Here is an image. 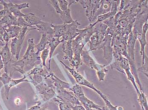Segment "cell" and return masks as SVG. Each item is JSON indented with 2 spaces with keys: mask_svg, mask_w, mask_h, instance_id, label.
I'll return each mask as SVG.
<instances>
[{
  "mask_svg": "<svg viewBox=\"0 0 148 110\" xmlns=\"http://www.w3.org/2000/svg\"><path fill=\"white\" fill-rule=\"evenodd\" d=\"M36 94L37 101L39 97L40 100L36 103L42 105L48 103L52 99L56 96V88L51 79L50 77L45 78L43 81L39 84L34 85Z\"/></svg>",
  "mask_w": 148,
  "mask_h": 110,
  "instance_id": "cell-1",
  "label": "cell"
},
{
  "mask_svg": "<svg viewBox=\"0 0 148 110\" xmlns=\"http://www.w3.org/2000/svg\"><path fill=\"white\" fill-rule=\"evenodd\" d=\"M136 39L134 37L132 32L129 35L127 43V53L128 57L127 58L128 60L130 66L131 72L135 77L136 82L138 84L139 87L140 91H143V88L142 84L139 78L138 73L136 65V59H135V46H136Z\"/></svg>",
  "mask_w": 148,
  "mask_h": 110,
  "instance_id": "cell-2",
  "label": "cell"
},
{
  "mask_svg": "<svg viewBox=\"0 0 148 110\" xmlns=\"http://www.w3.org/2000/svg\"><path fill=\"white\" fill-rule=\"evenodd\" d=\"M32 30H35V29L34 28L23 27L21 32L17 37L12 39L10 51L13 57L15 56L16 61H18L19 59L20 53L25 36L28 32Z\"/></svg>",
  "mask_w": 148,
  "mask_h": 110,
  "instance_id": "cell-3",
  "label": "cell"
},
{
  "mask_svg": "<svg viewBox=\"0 0 148 110\" xmlns=\"http://www.w3.org/2000/svg\"><path fill=\"white\" fill-rule=\"evenodd\" d=\"M102 0H79V3L85 9L86 15L90 24L94 21L95 14L99 9L102 3Z\"/></svg>",
  "mask_w": 148,
  "mask_h": 110,
  "instance_id": "cell-4",
  "label": "cell"
},
{
  "mask_svg": "<svg viewBox=\"0 0 148 110\" xmlns=\"http://www.w3.org/2000/svg\"><path fill=\"white\" fill-rule=\"evenodd\" d=\"M59 62L61 63V64H62L65 68L69 72L70 74L74 77L77 84L82 85V86H85L86 87L92 89V90L96 92L99 95L103 93V92H101L98 89L96 88L93 83L86 80L85 78V77L82 76L80 73L77 72L76 70H75L73 68L69 67V66L66 65L62 61H59Z\"/></svg>",
  "mask_w": 148,
  "mask_h": 110,
  "instance_id": "cell-5",
  "label": "cell"
},
{
  "mask_svg": "<svg viewBox=\"0 0 148 110\" xmlns=\"http://www.w3.org/2000/svg\"><path fill=\"white\" fill-rule=\"evenodd\" d=\"M56 97L61 101L71 105H81L76 96L69 90L56 88Z\"/></svg>",
  "mask_w": 148,
  "mask_h": 110,
  "instance_id": "cell-6",
  "label": "cell"
},
{
  "mask_svg": "<svg viewBox=\"0 0 148 110\" xmlns=\"http://www.w3.org/2000/svg\"><path fill=\"white\" fill-rule=\"evenodd\" d=\"M112 38L110 34H106L98 49L103 50V58L109 64L111 63L113 60V48L111 45Z\"/></svg>",
  "mask_w": 148,
  "mask_h": 110,
  "instance_id": "cell-7",
  "label": "cell"
},
{
  "mask_svg": "<svg viewBox=\"0 0 148 110\" xmlns=\"http://www.w3.org/2000/svg\"><path fill=\"white\" fill-rule=\"evenodd\" d=\"M0 4L3 6V8L8 9L12 14L17 18L23 17L25 14L23 13L21 10L30 7L28 3H24L20 4H14L11 1L7 3L4 1H0Z\"/></svg>",
  "mask_w": 148,
  "mask_h": 110,
  "instance_id": "cell-8",
  "label": "cell"
},
{
  "mask_svg": "<svg viewBox=\"0 0 148 110\" xmlns=\"http://www.w3.org/2000/svg\"><path fill=\"white\" fill-rule=\"evenodd\" d=\"M95 32L91 36L88 42L90 45L88 51L89 52L98 49L105 36L106 35L107 31L105 30L95 28Z\"/></svg>",
  "mask_w": 148,
  "mask_h": 110,
  "instance_id": "cell-9",
  "label": "cell"
},
{
  "mask_svg": "<svg viewBox=\"0 0 148 110\" xmlns=\"http://www.w3.org/2000/svg\"><path fill=\"white\" fill-rule=\"evenodd\" d=\"M81 58L83 63L85 64L91 70H95L96 71L106 66L97 63L90 55L88 51L83 50L81 53Z\"/></svg>",
  "mask_w": 148,
  "mask_h": 110,
  "instance_id": "cell-10",
  "label": "cell"
},
{
  "mask_svg": "<svg viewBox=\"0 0 148 110\" xmlns=\"http://www.w3.org/2000/svg\"><path fill=\"white\" fill-rule=\"evenodd\" d=\"M80 25V23L75 20H74L71 23L67 24L66 33L61 38L62 42L63 41L73 40L75 39L78 35L77 30L78 27Z\"/></svg>",
  "mask_w": 148,
  "mask_h": 110,
  "instance_id": "cell-11",
  "label": "cell"
},
{
  "mask_svg": "<svg viewBox=\"0 0 148 110\" xmlns=\"http://www.w3.org/2000/svg\"><path fill=\"white\" fill-rule=\"evenodd\" d=\"M52 72L51 70L43 67L41 63L40 65H35L30 72H26L25 75L27 77L30 75H39L44 78H47L50 77Z\"/></svg>",
  "mask_w": 148,
  "mask_h": 110,
  "instance_id": "cell-12",
  "label": "cell"
},
{
  "mask_svg": "<svg viewBox=\"0 0 148 110\" xmlns=\"http://www.w3.org/2000/svg\"><path fill=\"white\" fill-rule=\"evenodd\" d=\"M0 55L4 64L5 72L8 73V66L12 61L13 58L10 50L8 46V43H6V45L2 48L0 51Z\"/></svg>",
  "mask_w": 148,
  "mask_h": 110,
  "instance_id": "cell-13",
  "label": "cell"
},
{
  "mask_svg": "<svg viewBox=\"0 0 148 110\" xmlns=\"http://www.w3.org/2000/svg\"><path fill=\"white\" fill-rule=\"evenodd\" d=\"M148 29V21H147L143 26L142 38L138 40L140 46V54L142 58V65L144 63L145 58L147 56L145 53V49L148 43L146 40V34L147 32Z\"/></svg>",
  "mask_w": 148,
  "mask_h": 110,
  "instance_id": "cell-14",
  "label": "cell"
},
{
  "mask_svg": "<svg viewBox=\"0 0 148 110\" xmlns=\"http://www.w3.org/2000/svg\"><path fill=\"white\" fill-rule=\"evenodd\" d=\"M51 24L44 21L41 24L33 27L36 30L39 31V33L46 34L50 38H52L53 37V30L51 27Z\"/></svg>",
  "mask_w": 148,
  "mask_h": 110,
  "instance_id": "cell-15",
  "label": "cell"
},
{
  "mask_svg": "<svg viewBox=\"0 0 148 110\" xmlns=\"http://www.w3.org/2000/svg\"><path fill=\"white\" fill-rule=\"evenodd\" d=\"M23 77L20 79H12L10 82L6 85H4V95L5 98L8 100L9 98V93L11 88L16 86L17 84L23 82H30L27 77L25 75H23Z\"/></svg>",
  "mask_w": 148,
  "mask_h": 110,
  "instance_id": "cell-16",
  "label": "cell"
},
{
  "mask_svg": "<svg viewBox=\"0 0 148 110\" xmlns=\"http://www.w3.org/2000/svg\"><path fill=\"white\" fill-rule=\"evenodd\" d=\"M49 77L51 79L54 86L56 89L69 90L72 86L69 83L64 81L58 78L53 72L51 73Z\"/></svg>",
  "mask_w": 148,
  "mask_h": 110,
  "instance_id": "cell-17",
  "label": "cell"
},
{
  "mask_svg": "<svg viewBox=\"0 0 148 110\" xmlns=\"http://www.w3.org/2000/svg\"><path fill=\"white\" fill-rule=\"evenodd\" d=\"M72 40L63 41L62 43V48L64 55L63 59L68 60L69 62L73 59V49L72 45Z\"/></svg>",
  "mask_w": 148,
  "mask_h": 110,
  "instance_id": "cell-18",
  "label": "cell"
},
{
  "mask_svg": "<svg viewBox=\"0 0 148 110\" xmlns=\"http://www.w3.org/2000/svg\"><path fill=\"white\" fill-rule=\"evenodd\" d=\"M112 0H104L102 1V3L100 7L97 10L95 14L94 21L95 20H96L97 17L98 16L107 13L110 11L111 5H112Z\"/></svg>",
  "mask_w": 148,
  "mask_h": 110,
  "instance_id": "cell-19",
  "label": "cell"
},
{
  "mask_svg": "<svg viewBox=\"0 0 148 110\" xmlns=\"http://www.w3.org/2000/svg\"><path fill=\"white\" fill-rule=\"evenodd\" d=\"M62 43V41L61 40V38H56V37H53L49 40L48 45L49 48H50V52H49V66L48 68L50 70H51V61L53 54L55 51L56 49L57 48L60 43Z\"/></svg>",
  "mask_w": 148,
  "mask_h": 110,
  "instance_id": "cell-20",
  "label": "cell"
},
{
  "mask_svg": "<svg viewBox=\"0 0 148 110\" xmlns=\"http://www.w3.org/2000/svg\"><path fill=\"white\" fill-rule=\"evenodd\" d=\"M51 27L53 30V37L61 38L66 33L67 24L63 23L62 24L55 25L51 24Z\"/></svg>",
  "mask_w": 148,
  "mask_h": 110,
  "instance_id": "cell-21",
  "label": "cell"
},
{
  "mask_svg": "<svg viewBox=\"0 0 148 110\" xmlns=\"http://www.w3.org/2000/svg\"><path fill=\"white\" fill-rule=\"evenodd\" d=\"M23 18L29 25L32 26H36L41 24L44 22L42 20L41 18L36 16L34 13H32L25 14Z\"/></svg>",
  "mask_w": 148,
  "mask_h": 110,
  "instance_id": "cell-22",
  "label": "cell"
},
{
  "mask_svg": "<svg viewBox=\"0 0 148 110\" xmlns=\"http://www.w3.org/2000/svg\"><path fill=\"white\" fill-rule=\"evenodd\" d=\"M3 26L5 31L8 34L10 39H13L17 37L21 32L22 28L16 25H3Z\"/></svg>",
  "mask_w": 148,
  "mask_h": 110,
  "instance_id": "cell-23",
  "label": "cell"
},
{
  "mask_svg": "<svg viewBox=\"0 0 148 110\" xmlns=\"http://www.w3.org/2000/svg\"><path fill=\"white\" fill-rule=\"evenodd\" d=\"M51 38L46 34H42V37L40 39V42L37 44L35 45V48L37 50L36 54L39 55L40 52L45 49L46 45L48 44L49 40Z\"/></svg>",
  "mask_w": 148,
  "mask_h": 110,
  "instance_id": "cell-24",
  "label": "cell"
},
{
  "mask_svg": "<svg viewBox=\"0 0 148 110\" xmlns=\"http://www.w3.org/2000/svg\"><path fill=\"white\" fill-rule=\"evenodd\" d=\"M0 24L17 26V18L12 13L4 16L0 20Z\"/></svg>",
  "mask_w": 148,
  "mask_h": 110,
  "instance_id": "cell-25",
  "label": "cell"
},
{
  "mask_svg": "<svg viewBox=\"0 0 148 110\" xmlns=\"http://www.w3.org/2000/svg\"><path fill=\"white\" fill-rule=\"evenodd\" d=\"M124 71L125 72V75L127 76V79L132 84L137 94H138L140 92V91L139 89L138 86L137 85V83L136 82L135 77L132 74V73L131 72L130 67L126 68V69H125Z\"/></svg>",
  "mask_w": 148,
  "mask_h": 110,
  "instance_id": "cell-26",
  "label": "cell"
},
{
  "mask_svg": "<svg viewBox=\"0 0 148 110\" xmlns=\"http://www.w3.org/2000/svg\"><path fill=\"white\" fill-rule=\"evenodd\" d=\"M60 19L64 22V23L69 24L74 22L73 19L72 18L71 14V10L69 9L67 10L64 11H62L59 14Z\"/></svg>",
  "mask_w": 148,
  "mask_h": 110,
  "instance_id": "cell-27",
  "label": "cell"
},
{
  "mask_svg": "<svg viewBox=\"0 0 148 110\" xmlns=\"http://www.w3.org/2000/svg\"><path fill=\"white\" fill-rule=\"evenodd\" d=\"M51 101L52 102L58 105L59 110H73L70 104L61 101L56 96L52 99Z\"/></svg>",
  "mask_w": 148,
  "mask_h": 110,
  "instance_id": "cell-28",
  "label": "cell"
},
{
  "mask_svg": "<svg viewBox=\"0 0 148 110\" xmlns=\"http://www.w3.org/2000/svg\"><path fill=\"white\" fill-rule=\"evenodd\" d=\"M137 95L138 101L141 108H143L145 110H148L147 98L143 91H140Z\"/></svg>",
  "mask_w": 148,
  "mask_h": 110,
  "instance_id": "cell-29",
  "label": "cell"
},
{
  "mask_svg": "<svg viewBox=\"0 0 148 110\" xmlns=\"http://www.w3.org/2000/svg\"><path fill=\"white\" fill-rule=\"evenodd\" d=\"M69 63L72 68L76 70L79 69L83 63L81 55H73V59L69 61Z\"/></svg>",
  "mask_w": 148,
  "mask_h": 110,
  "instance_id": "cell-30",
  "label": "cell"
},
{
  "mask_svg": "<svg viewBox=\"0 0 148 110\" xmlns=\"http://www.w3.org/2000/svg\"><path fill=\"white\" fill-rule=\"evenodd\" d=\"M59 6L61 10L63 11L67 10L70 9V6L73 3H77V1H66V0H58Z\"/></svg>",
  "mask_w": 148,
  "mask_h": 110,
  "instance_id": "cell-31",
  "label": "cell"
},
{
  "mask_svg": "<svg viewBox=\"0 0 148 110\" xmlns=\"http://www.w3.org/2000/svg\"><path fill=\"white\" fill-rule=\"evenodd\" d=\"M69 90L72 91L77 98L85 94L82 87L77 84L72 86Z\"/></svg>",
  "mask_w": 148,
  "mask_h": 110,
  "instance_id": "cell-32",
  "label": "cell"
},
{
  "mask_svg": "<svg viewBox=\"0 0 148 110\" xmlns=\"http://www.w3.org/2000/svg\"><path fill=\"white\" fill-rule=\"evenodd\" d=\"M108 72V70L106 68V65L97 71V76L99 82H103L105 80Z\"/></svg>",
  "mask_w": 148,
  "mask_h": 110,
  "instance_id": "cell-33",
  "label": "cell"
},
{
  "mask_svg": "<svg viewBox=\"0 0 148 110\" xmlns=\"http://www.w3.org/2000/svg\"><path fill=\"white\" fill-rule=\"evenodd\" d=\"M49 47L48 48H46L43 51H42L41 53V55H40V59L42 60V64L43 66L45 68H48L46 64V60L47 59V58L49 56V52H50V50L49 49Z\"/></svg>",
  "mask_w": 148,
  "mask_h": 110,
  "instance_id": "cell-34",
  "label": "cell"
},
{
  "mask_svg": "<svg viewBox=\"0 0 148 110\" xmlns=\"http://www.w3.org/2000/svg\"><path fill=\"white\" fill-rule=\"evenodd\" d=\"M99 96H100L102 99L105 102L106 106L110 110H118V106H114L111 103V102L109 100L108 98L103 93L100 94Z\"/></svg>",
  "mask_w": 148,
  "mask_h": 110,
  "instance_id": "cell-35",
  "label": "cell"
},
{
  "mask_svg": "<svg viewBox=\"0 0 148 110\" xmlns=\"http://www.w3.org/2000/svg\"><path fill=\"white\" fill-rule=\"evenodd\" d=\"M148 61L147 56H146L145 58L144 63L142 66H140L139 68H137L138 72H140L142 74H144L147 78L148 77Z\"/></svg>",
  "mask_w": 148,
  "mask_h": 110,
  "instance_id": "cell-36",
  "label": "cell"
},
{
  "mask_svg": "<svg viewBox=\"0 0 148 110\" xmlns=\"http://www.w3.org/2000/svg\"><path fill=\"white\" fill-rule=\"evenodd\" d=\"M109 65L110 66V68H111L112 70H116L118 71L125 75V72L121 69V67L119 61H114L113 62L110 63Z\"/></svg>",
  "mask_w": 148,
  "mask_h": 110,
  "instance_id": "cell-37",
  "label": "cell"
},
{
  "mask_svg": "<svg viewBox=\"0 0 148 110\" xmlns=\"http://www.w3.org/2000/svg\"><path fill=\"white\" fill-rule=\"evenodd\" d=\"M12 79V77L10 76V74L5 72L0 76V81L2 83L3 86L10 82Z\"/></svg>",
  "mask_w": 148,
  "mask_h": 110,
  "instance_id": "cell-38",
  "label": "cell"
},
{
  "mask_svg": "<svg viewBox=\"0 0 148 110\" xmlns=\"http://www.w3.org/2000/svg\"><path fill=\"white\" fill-rule=\"evenodd\" d=\"M17 26L21 27H29V28H34L33 26L29 25L25 20L24 19L23 17H18L17 18Z\"/></svg>",
  "mask_w": 148,
  "mask_h": 110,
  "instance_id": "cell-39",
  "label": "cell"
},
{
  "mask_svg": "<svg viewBox=\"0 0 148 110\" xmlns=\"http://www.w3.org/2000/svg\"><path fill=\"white\" fill-rule=\"evenodd\" d=\"M49 3L54 8L55 10L57 13L59 14L62 11L60 9L59 3H58V1L57 0H50V1H49Z\"/></svg>",
  "mask_w": 148,
  "mask_h": 110,
  "instance_id": "cell-40",
  "label": "cell"
},
{
  "mask_svg": "<svg viewBox=\"0 0 148 110\" xmlns=\"http://www.w3.org/2000/svg\"><path fill=\"white\" fill-rule=\"evenodd\" d=\"M71 108L73 110H86L83 105H71Z\"/></svg>",
  "mask_w": 148,
  "mask_h": 110,
  "instance_id": "cell-41",
  "label": "cell"
},
{
  "mask_svg": "<svg viewBox=\"0 0 148 110\" xmlns=\"http://www.w3.org/2000/svg\"><path fill=\"white\" fill-rule=\"evenodd\" d=\"M3 40H4V41L6 43H8L9 41L10 40V38L9 37L8 34L7 33V32L5 31L3 34Z\"/></svg>",
  "mask_w": 148,
  "mask_h": 110,
  "instance_id": "cell-42",
  "label": "cell"
},
{
  "mask_svg": "<svg viewBox=\"0 0 148 110\" xmlns=\"http://www.w3.org/2000/svg\"><path fill=\"white\" fill-rule=\"evenodd\" d=\"M3 34L0 33V48L1 49L4 47L6 44L3 39Z\"/></svg>",
  "mask_w": 148,
  "mask_h": 110,
  "instance_id": "cell-43",
  "label": "cell"
},
{
  "mask_svg": "<svg viewBox=\"0 0 148 110\" xmlns=\"http://www.w3.org/2000/svg\"><path fill=\"white\" fill-rule=\"evenodd\" d=\"M38 110H50L48 109V103L42 105Z\"/></svg>",
  "mask_w": 148,
  "mask_h": 110,
  "instance_id": "cell-44",
  "label": "cell"
},
{
  "mask_svg": "<svg viewBox=\"0 0 148 110\" xmlns=\"http://www.w3.org/2000/svg\"><path fill=\"white\" fill-rule=\"evenodd\" d=\"M4 64H3V62L2 60L1 57L0 55V76L1 75V70L4 68Z\"/></svg>",
  "mask_w": 148,
  "mask_h": 110,
  "instance_id": "cell-45",
  "label": "cell"
},
{
  "mask_svg": "<svg viewBox=\"0 0 148 110\" xmlns=\"http://www.w3.org/2000/svg\"><path fill=\"white\" fill-rule=\"evenodd\" d=\"M101 110H110L106 106H101Z\"/></svg>",
  "mask_w": 148,
  "mask_h": 110,
  "instance_id": "cell-46",
  "label": "cell"
},
{
  "mask_svg": "<svg viewBox=\"0 0 148 110\" xmlns=\"http://www.w3.org/2000/svg\"><path fill=\"white\" fill-rule=\"evenodd\" d=\"M118 110H124L123 107L121 106H118Z\"/></svg>",
  "mask_w": 148,
  "mask_h": 110,
  "instance_id": "cell-47",
  "label": "cell"
},
{
  "mask_svg": "<svg viewBox=\"0 0 148 110\" xmlns=\"http://www.w3.org/2000/svg\"><path fill=\"white\" fill-rule=\"evenodd\" d=\"M3 17H2V16H1V15H0V20H1V19Z\"/></svg>",
  "mask_w": 148,
  "mask_h": 110,
  "instance_id": "cell-48",
  "label": "cell"
},
{
  "mask_svg": "<svg viewBox=\"0 0 148 110\" xmlns=\"http://www.w3.org/2000/svg\"><path fill=\"white\" fill-rule=\"evenodd\" d=\"M141 110H146L144 109H143V108H141Z\"/></svg>",
  "mask_w": 148,
  "mask_h": 110,
  "instance_id": "cell-49",
  "label": "cell"
},
{
  "mask_svg": "<svg viewBox=\"0 0 148 110\" xmlns=\"http://www.w3.org/2000/svg\"><path fill=\"white\" fill-rule=\"evenodd\" d=\"M1 48H0V51H1Z\"/></svg>",
  "mask_w": 148,
  "mask_h": 110,
  "instance_id": "cell-50",
  "label": "cell"
}]
</instances>
